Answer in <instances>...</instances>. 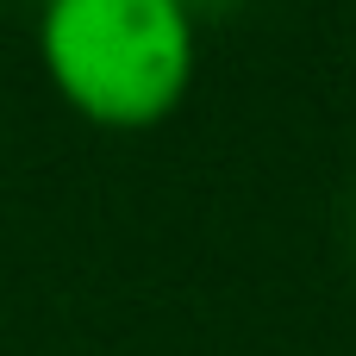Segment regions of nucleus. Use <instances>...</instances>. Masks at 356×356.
<instances>
[{"label": "nucleus", "instance_id": "nucleus-1", "mask_svg": "<svg viewBox=\"0 0 356 356\" xmlns=\"http://www.w3.org/2000/svg\"><path fill=\"white\" fill-rule=\"evenodd\" d=\"M38 63L56 100L88 125H163L194 81L188 0H44Z\"/></svg>", "mask_w": 356, "mask_h": 356}]
</instances>
